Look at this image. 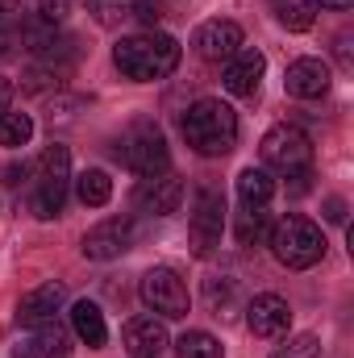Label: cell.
<instances>
[{"mask_svg":"<svg viewBox=\"0 0 354 358\" xmlns=\"http://www.w3.org/2000/svg\"><path fill=\"white\" fill-rule=\"evenodd\" d=\"M113 63L125 80H138V84H155V80H167L179 67V42L171 34H129L113 46Z\"/></svg>","mask_w":354,"mask_h":358,"instance_id":"1","label":"cell"},{"mask_svg":"<svg viewBox=\"0 0 354 358\" xmlns=\"http://www.w3.org/2000/svg\"><path fill=\"white\" fill-rule=\"evenodd\" d=\"M183 138L196 155L204 159H221L238 146V113L225 104V100H196L187 113H183Z\"/></svg>","mask_w":354,"mask_h":358,"instance_id":"2","label":"cell"},{"mask_svg":"<svg viewBox=\"0 0 354 358\" xmlns=\"http://www.w3.org/2000/svg\"><path fill=\"white\" fill-rule=\"evenodd\" d=\"M267 238H271V255L292 271H309L325 259V238H321V229H317L309 217H300V213L279 217V221L267 229Z\"/></svg>","mask_w":354,"mask_h":358,"instance_id":"3","label":"cell"},{"mask_svg":"<svg viewBox=\"0 0 354 358\" xmlns=\"http://www.w3.org/2000/svg\"><path fill=\"white\" fill-rule=\"evenodd\" d=\"M67 183H71V150L63 142H50L38 159V183H34V217L50 221L67 204Z\"/></svg>","mask_w":354,"mask_h":358,"instance_id":"4","label":"cell"},{"mask_svg":"<svg viewBox=\"0 0 354 358\" xmlns=\"http://www.w3.org/2000/svg\"><path fill=\"white\" fill-rule=\"evenodd\" d=\"M263 163L279 176H296V171H309L313 167V142L304 129L296 125H275L263 134V146H259Z\"/></svg>","mask_w":354,"mask_h":358,"instance_id":"5","label":"cell"},{"mask_svg":"<svg viewBox=\"0 0 354 358\" xmlns=\"http://www.w3.org/2000/svg\"><path fill=\"white\" fill-rule=\"evenodd\" d=\"M121 159H125V167H129L134 176H142V179L163 176L167 163H171V155H167V138H163L155 125H134L129 138L121 142Z\"/></svg>","mask_w":354,"mask_h":358,"instance_id":"6","label":"cell"},{"mask_svg":"<svg viewBox=\"0 0 354 358\" xmlns=\"http://www.w3.org/2000/svg\"><path fill=\"white\" fill-rule=\"evenodd\" d=\"M142 304L159 317H187V283L171 267H150L142 275Z\"/></svg>","mask_w":354,"mask_h":358,"instance_id":"7","label":"cell"},{"mask_svg":"<svg viewBox=\"0 0 354 358\" xmlns=\"http://www.w3.org/2000/svg\"><path fill=\"white\" fill-rule=\"evenodd\" d=\"M221 229H225V200H221V192L200 187L196 204H192V246H196V255H208L221 242Z\"/></svg>","mask_w":354,"mask_h":358,"instance_id":"8","label":"cell"},{"mask_svg":"<svg viewBox=\"0 0 354 358\" xmlns=\"http://www.w3.org/2000/svg\"><path fill=\"white\" fill-rule=\"evenodd\" d=\"M138 229L129 217H108L100 225H92L84 234V259H96V263H108V259H121L129 246H134Z\"/></svg>","mask_w":354,"mask_h":358,"instance_id":"9","label":"cell"},{"mask_svg":"<svg viewBox=\"0 0 354 358\" xmlns=\"http://www.w3.org/2000/svg\"><path fill=\"white\" fill-rule=\"evenodd\" d=\"M192 46H196V55L200 59H208V63H229L238 50H242V25L238 21H204L200 29H196V38H192Z\"/></svg>","mask_w":354,"mask_h":358,"instance_id":"10","label":"cell"},{"mask_svg":"<svg viewBox=\"0 0 354 358\" xmlns=\"http://www.w3.org/2000/svg\"><path fill=\"white\" fill-rule=\"evenodd\" d=\"M288 321H292V308L275 292H263V296H255L246 304V329L255 338H279V334H288Z\"/></svg>","mask_w":354,"mask_h":358,"instance_id":"11","label":"cell"},{"mask_svg":"<svg viewBox=\"0 0 354 358\" xmlns=\"http://www.w3.org/2000/svg\"><path fill=\"white\" fill-rule=\"evenodd\" d=\"M63 300H67V287H63V283H42V287H34V292L21 296L17 321H21L25 329H42V325H50V321L59 317Z\"/></svg>","mask_w":354,"mask_h":358,"instance_id":"12","label":"cell"},{"mask_svg":"<svg viewBox=\"0 0 354 358\" xmlns=\"http://www.w3.org/2000/svg\"><path fill=\"white\" fill-rule=\"evenodd\" d=\"M179 200H183V179L167 176V171L142 179V187H138V208L150 213V217H171L179 208Z\"/></svg>","mask_w":354,"mask_h":358,"instance_id":"13","label":"cell"},{"mask_svg":"<svg viewBox=\"0 0 354 358\" xmlns=\"http://www.w3.org/2000/svg\"><path fill=\"white\" fill-rule=\"evenodd\" d=\"M263 71H267L263 50L242 46V50L225 63V92H234V96H255L259 84H263Z\"/></svg>","mask_w":354,"mask_h":358,"instance_id":"14","label":"cell"},{"mask_svg":"<svg viewBox=\"0 0 354 358\" xmlns=\"http://www.w3.org/2000/svg\"><path fill=\"white\" fill-rule=\"evenodd\" d=\"M283 88H288V96H296V100L325 96L330 92V63H321V59H296L288 67V76H283Z\"/></svg>","mask_w":354,"mask_h":358,"instance_id":"15","label":"cell"},{"mask_svg":"<svg viewBox=\"0 0 354 358\" xmlns=\"http://www.w3.org/2000/svg\"><path fill=\"white\" fill-rule=\"evenodd\" d=\"M167 346V325L159 317H134L125 325V355L129 358H159Z\"/></svg>","mask_w":354,"mask_h":358,"instance_id":"16","label":"cell"},{"mask_svg":"<svg viewBox=\"0 0 354 358\" xmlns=\"http://www.w3.org/2000/svg\"><path fill=\"white\" fill-rule=\"evenodd\" d=\"M17 358H71V342H67V329H59V321L34 329L29 338H21Z\"/></svg>","mask_w":354,"mask_h":358,"instance_id":"17","label":"cell"},{"mask_svg":"<svg viewBox=\"0 0 354 358\" xmlns=\"http://www.w3.org/2000/svg\"><path fill=\"white\" fill-rule=\"evenodd\" d=\"M71 329H76L80 342H88L92 350H100V346L108 342L104 313H100V304H92V300H76V308H71Z\"/></svg>","mask_w":354,"mask_h":358,"instance_id":"18","label":"cell"},{"mask_svg":"<svg viewBox=\"0 0 354 358\" xmlns=\"http://www.w3.org/2000/svg\"><path fill=\"white\" fill-rule=\"evenodd\" d=\"M238 196H242L246 208H267V200L275 196L271 171H267V167H246V171L238 176Z\"/></svg>","mask_w":354,"mask_h":358,"instance_id":"19","label":"cell"},{"mask_svg":"<svg viewBox=\"0 0 354 358\" xmlns=\"http://www.w3.org/2000/svg\"><path fill=\"white\" fill-rule=\"evenodd\" d=\"M29 50L42 59V63H59V59H76V38L67 34H55V29H34L29 34Z\"/></svg>","mask_w":354,"mask_h":358,"instance_id":"20","label":"cell"},{"mask_svg":"<svg viewBox=\"0 0 354 358\" xmlns=\"http://www.w3.org/2000/svg\"><path fill=\"white\" fill-rule=\"evenodd\" d=\"M176 355L179 358H221V342L213 338V334H204V329H187L183 338L176 342Z\"/></svg>","mask_w":354,"mask_h":358,"instance_id":"21","label":"cell"},{"mask_svg":"<svg viewBox=\"0 0 354 358\" xmlns=\"http://www.w3.org/2000/svg\"><path fill=\"white\" fill-rule=\"evenodd\" d=\"M76 192H80V200H84L88 208H100V204H108V196H113V179L92 167V171H84V176L76 179Z\"/></svg>","mask_w":354,"mask_h":358,"instance_id":"22","label":"cell"},{"mask_svg":"<svg viewBox=\"0 0 354 358\" xmlns=\"http://www.w3.org/2000/svg\"><path fill=\"white\" fill-rule=\"evenodd\" d=\"M29 134H34L29 113H13V108H8V113L0 117V146H25Z\"/></svg>","mask_w":354,"mask_h":358,"instance_id":"23","label":"cell"},{"mask_svg":"<svg viewBox=\"0 0 354 358\" xmlns=\"http://www.w3.org/2000/svg\"><path fill=\"white\" fill-rule=\"evenodd\" d=\"M313 17H317L313 0H292V4H283V8H279V25H283V29H292V34H304V29L313 25Z\"/></svg>","mask_w":354,"mask_h":358,"instance_id":"24","label":"cell"},{"mask_svg":"<svg viewBox=\"0 0 354 358\" xmlns=\"http://www.w3.org/2000/svg\"><path fill=\"white\" fill-rule=\"evenodd\" d=\"M263 234H267V213L242 204V213H238V242H242V246H255Z\"/></svg>","mask_w":354,"mask_h":358,"instance_id":"25","label":"cell"},{"mask_svg":"<svg viewBox=\"0 0 354 358\" xmlns=\"http://www.w3.org/2000/svg\"><path fill=\"white\" fill-rule=\"evenodd\" d=\"M271 358H321V342H317V334H296V338H288V346H279Z\"/></svg>","mask_w":354,"mask_h":358,"instance_id":"26","label":"cell"},{"mask_svg":"<svg viewBox=\"0 0 354 358\" xmlns=\"http://www.w3.org/2000/svg\"><path fill=\"white\" fill-rule=\"evenodd\" d=\"M92 4V13L108 25V21H117V17H125V8L134 4V0H88Z\"/></svg>","mask_w":354,"mask_h":358,"instance_id":"27","label":"cell"},{"mask_svg":"<svg viewBox=\"0 0 354 358\" xmlns=\"http://www.w3.org/2000/svg\"><path fill=\"white\" fill-rule=\"evenodd\" d=\"M42 88H59V67H34L29 76H25V92H42Z\"/></svg>","mask_w":354,"mask_h":358,"instance_id":"28","label":"cell"},{"mask_svg":"<svg viewBox=\"0 0 354 358\" xmlns=\"http://www.w3.org/2000/svg\"><path fill=\"white\" fill-rule=\"evenodd\" d=\"M229 300H234V279H225L221 287H217V283L208 279V304H213V313H221V308H225Z\"/></svg>","mask_w":354,"mask_h":358,"instance_id":"29","label":"cell"},{"mask_svg":"<svg viewBox=\"0 0 354 358\" xmlns=\"http://www.w3.org/2000/svg\"><path fill=\"white\" fill-rule=\"evenodd\" d=\"M38 17H42V25H59L67 17V0H42L38 4Z\"/></svg>","mask_w":354,"mask_h":358,"instance_id":"30","label":"cell"},{"mask_svg":"<svg viewBox=\"0 0 354 358\" xmlns=\"http://www.w3.org/2000/svg\"><path fill=\"white\" fill-rule=\"evenodd\" d=\"M129 8H134V17H138L142 25H159V8H155L150 0H134Z\"/></svg>","mask_w":354,"mask_h":358,"instance_id":"31","label":"cell"},{"mask_svg":"<svg viewBox=\"0 0 354 358\" xmlns=\"http://www.w3.org/2000/svg\"><path fill=\"white\" fill-rule=\"evenodd\" d=\"M8 108H13V84H8V80L0 76V117H4Z\"/></svg>","mask_w":354,"mask_h":358,"instance_id":"32","label":"cell"},{"mask_svg":"<svg viewBox=\"0 0 354 358\" xmlns=\"http://www.w3.org/2000/svg\"><path fill=\"white\" fill-rule=\"evenodd\" d=\"M325 217H330L334 225H338V221H346V204H342V200H330V204H325Z\"/></svg>","mask_w":354,"mask_h":358,"instance_id":"33","label":"cell"},{"mask_svg":"<svg viewBox=\"0 0 354 358\" xmlns=\"http://www.w3.org/2000/svg\"><path fill=\"white\" fill-rule=\"evenodd\" d=\"M21 13V0H0V25L8 21V17H17Z\"/></svg>","mask_w":354,"mask_h":358,"instance_id":"34","label":"cell"},{"mask_svg":"<svg viewBox=\"0 0 354 358\" xmlns=\"http://www.w3.org/2000/svg\"><path fill=\"white\" fill-rule=\"evenodd\" d=\"M8 55H13V34L0 25V59H8Z\"/></svg>","mask_w":354,"mask_h":358,"instance_id":"35","label":"cell"},{"mask_svg":"<svg viewBox=\"0 0 354 358\" xmlns=\"http://www.w3.org/2000/svg\"><path fill=\"white\" fill-rule=\"evenodd\" d=\"M321 4H325V8H351L354 0H321Z\"/></svg>","mask_w":354,"mask_h":358,"instance_id":"36","label":"cell"}]
</instances>
